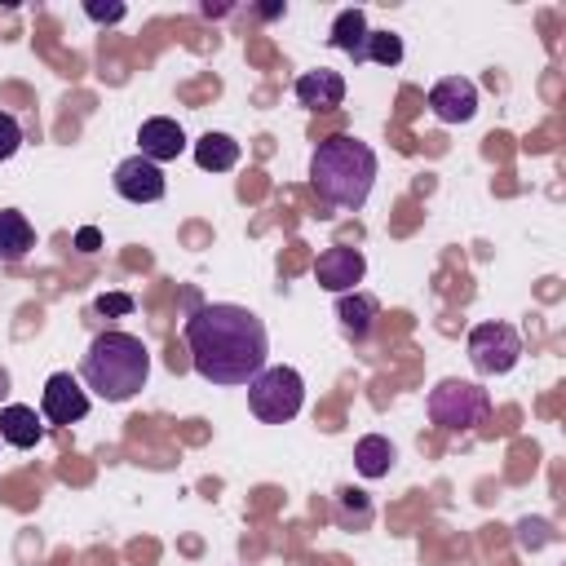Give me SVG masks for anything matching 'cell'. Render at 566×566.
I'll return each instance as SVG.
<instances>
[{"label": "cell", "instance_id": "obj_6", "mask_svg": "<svg viewBox=\"0 0 566 566\" xmlns=\"http://www.w3.org/2000/svg\"><path fill=\"white\" fill-rule=\"evenodd\" d=\"M522 358V332L513 323H478L469 332V363L478 376H509Z\"/></svg>", "mask_w": 566, "mask_h": 566}, {"label": "cell", "instance_id": "obj_18", "mask_svg": "<svg viewBox=\"0 0 566 566\" xmlns=\"http://www.w3.org/2000/svg\"><path fill=\"white\" fill-rule=\"evenodd\" d=\"M394 460H398V451H394V442L385 433H367V438L354 442V469L363 478H385L394 469Z\"/></svg>", "mask_w": 566, "mask_h": 566}, {"label": "cell", "instance_id": "obj_17", "mask_svg": "<svg viewBox=\"0 0 566 566\" xmlns=\"http://www.w3.org/2000/svg\"><path fill=\"white\" fill-rule=\"evenodd\" d=\"M195 164L203 168V172H230L234 164H239V142L230 137V133H203L199 142H195Z\"/></svg>", "mask_w": 566, "mask_h": 566}, {"label": "cell", "instance_id": "obj_12", "mask_svg": "<svg viewBox=\"0 0 566 566\" xmlns=\"http://www.w3.org/2000/svg\"><path fill=\"white\" fill-rule=\"evenodd\" d=\"M292 93H296V102L305 111H336L345 102V80H340V71L318 66V71H301Z\"/></svg>", "mask_w": 566, "mask_h": 566}, {"label": "cell", "instance_id": "obj_5", "mask_svg": "<svg viewBox=\"0 0 566 566\" xmlns=\"http://www.w3.org/2000/svg\"><path fill=\"white\" fill-rule=\"evenodd\" d=\"M305 402V380L296 367H261L248 380V407L265 424H287Z\"/></svg>", "mask_w": 566, "mask_h": 566}, {"label": "cell", "instance_id": "obj_10", "mask_svg": "<svg viewBox=\"0 0 566 566\" xmlns=\"http://www.w3.org/2000/svg\"><path fill=\"white\" fill-rule=\"evenodd\" d=\"M429 111L442 119V124H464L478 115V84L464 80V75H442L433 88H429Z\"/></svg>", "mask_w": 566, "mask_h": 566}, {"label": "cell", "instance_id": "obj_1", "mask_svg": "<svg viewBox=\"0 0 566 566\" xmlns=\"http://www.w3.org/2000/svg\"><path fill=\"white\" fill-rule=\"evenodd\" d=\"M181 336L190 349V367L208 385H248L270 358L265 323L248 305H230V301L195 305Z\"/></svg>", "mask_w": 566, "mask_h": 566}, {"label": "cell", "instance_id": "obj_14", "mask_svg": "<svg viewBox=\"0 0 566 566\" xmlns=\"http://www.w3.org/2000/svg\"><path fill=\"white\" fill-rule=\"evenodd\" d=\"M40 438H44V420L35 416V407H22V402L0 407V442L31 451V447H40Z\"/></svg>", "mask_w": 566, "mask_h": 566}, {"label": "cell", "instance_id": "obj_23", "mask_svg": "<svg viewBox=\"0 0 566 566\" xmlns=\"http://www.w3.org/2000/svg\"><path fill=\"white\" fill-rule=\"evenodd\" d=\"M75 248H80V252H97V248H102V234H97L93 226H84V230L75 234Z\"/></svg>", "mask_w": 566, "mask_h": 566}, {"label": "cell", "instance_id": "obj_19", "mask_svg": "<svg viewBox=\"0 0 566 566\" xmlns=\"http://www.w3.org/2000/svg\"><path fill=\"white\" fill-rule=\"evenodd\" d=\"M367 62L398 66L402 62V40L394 31H367Z\"/></svg>", "mask_w": 566, "mask_h": 566}, {"label": "cell", "instance_id": "obj_11", "mask_svg": "<svg viewBox=\"0 0 566 566\" xmlns=\"http://www.w3.org/2000/svg\"><path fill=\"white\" fill-rule=\"evenodd\" d=\"M137 155L142 159H150V164H168V159H177L190 142H186V133H181V124L177 119H168V115H155V119H142V128H137Z\"/></svg>", "mask_w": 566, "mask_h": 566}, {"label": "cell", "instance_id": "obj_8", "mask_svg": "<svg viewBox=\"0 0 566 566\" xmlns=\"http://www.w3.org/2000/svg\"><path fill=\"white\" fill-rule=\"evenodd\" d=\"M40 416L49 424H75L88 416V389L71 376V371H53L44 380V394H40Z\"/></svg>", "mask_w": 566, "mask_h": 566}, {"label": "cell", "instance_id": "obj_4", "mask_svg": "<svg viewBox=\"0 0 566 566\" xmlns=\"http://www.w3.org/2000/svg\"><path fill=\"white\" fill-rule=\"evenodd\" d=\"M424 411H429V420H433L438 429H447V433H464V429H473V424L486 420V411H491V394H486L482 385H473V380H455V376H447V380H438V385L429 389Z\"/></svg>", "mask_w": 566, "mask_h": 566}, {"label": "cell", "instance_id": "obj_20", "mask_svg": "<svg viewBox=\"0 0 566 566\" xmlns=\"http://www.w3.org/2000/svg\"><path fill=\"white\" fill-rule=\"evenodd\" d=\"M18 146H22V124H18L9 111H0V164H4V159H13V155H18Z\"/></svg>", "mask_w": 566, "mask_h": 566}, {"label": "cell", "instance_id": "obj_15", "mask_svg": "<svg viewBox=\"0 0 566 566\" xmlns=\"http://www.w3.org/2000/svg\"><path fill=\"white\" fill-rule=\"evenodd\" d=\"M327 44L349 53L354 62H367V13L363 9H340L332 31H327Z\"/></svg>", "mask_w": 566, "mask_h": 566}, {"label": "cell", "instance_id": "obj_16", "mask_svg": "<svg viewBox=\"0 0 566 566\" xmlns=\"http://www.w3.org/2000/svg\"><path fill=\"white\" fill-rule=\"evenodd\" d=\"M35 248V230L18 208H0V261H22Z\"/></svg>", "mask_w": 566, "mask_h": 566}, {"label": "cell", "instance_id": "obj_9", "mask_svg": "<svg viewBox=\"0 0 566 566\" xmlns=\"http://www.w3.org/2000/svg\"><path fill=\"white\" fill-rule=\"evenodd\" d=\"M111 181H115V195H119V199H128V203H159V199H164V190H168L164 168H159V164H150V159H142V155L119 159Z\"/></svg>", "mask_w": 566, "mask_h": 566}, {"label": "cell", "instance_id": "obj_24", "mask_svg": "<svg viewBox=\"0 0 566 566\" xmlns=\"http://www.w3.org/2000/svg\"><path fill=\"white\" fill-rule=\"evenodd\" d=\"M4 394H9V371L0 367V398H4Z\"/></svg>", "mask_w": 566, "mask_h": 566}, {"label": "cell", "instance_id": "obj_7", "mask_svg": "<svg viewBox=\"0 0 566 566\" xmlns=\"http://www.w3.org/2000/svg\"><path fill=\"white\" fill-rule=\"evenodd\" d=\"M363 274H367V256H363L358 248H349V243H332V248H323L318 261H314V279H318V287L332 292V296L358 292Z\"/></svg>", "mask_w": 566, "mask_h": 566}, {"label": "cell", "instance_id": "obj_21", "mask_svg": "<svg viewBox=\"0 0 566 566\" xmlns=\"http://www.w3.org/2000/svg\"><path fill=\"white\" fill-rule=\"evenodd\" d=\"M93 305H97V314H133V296L128 292H106Z\"/></svg>", "mask_w": 566, "mask_h": 566}, {"label": "cell", "instance_id": "obj_13", "mask_svg": "<svg viewBox=\"0 0 566 566\" xmlns=\"http://www.w3.org/2000/svg\"><path fill=\"white\" fill-rule=\"evenodd\" d=\"M336 318H340V332H345L354 345H363V340L371 336L376 318H380V301H376L371 292H340V296H336Z\"/></svg>", "mask_w": 566, "mask_h": 566}, {"label": "cell", "instance_id": "obj_2", "mask_svg": "<svg viewBox=\"0 0 566 566\" xmlns=\"http://www.w3.org/2000/svg\"><path fill=\"white\" fill-rule=\"evenodd\" d=\"M376 150L349 133H336L327 142L314 146L310 155V186L323 203L332 208H345V212H358L376 186Z\"/></svg>", "mask_w": 566, "mask_h": 566}, {"label": "cell", "instance_id": "obj_3", "mask_svg": "<svg viewBox=\"0 0 566 566\" xmlns=\"http://www.w3.org/2000/svg\"><path fill=\"white\" fill-rule=\"evenodd\" d=\"M150 380V349L133 332H102L80 358V385L102 402H128Z\"/></svg>", "mask_w": 566, "mask_h": 566}, {"label": "cell", "instance_id": "obj_22", "mask_svg": "<svg viewBox=\"0 0 566 566\" xmlns=\"http://www.w3.org/2000/svg\"><path fill=\"white\" fill-rule=\"evenodd\" d=\"M84 13H88L93 22H106V27H111V22H119V18H124V4H97V0H88V4H84Z\"/></svg>", "mask_w": 566, "mask_h": 566}]
</instances>
